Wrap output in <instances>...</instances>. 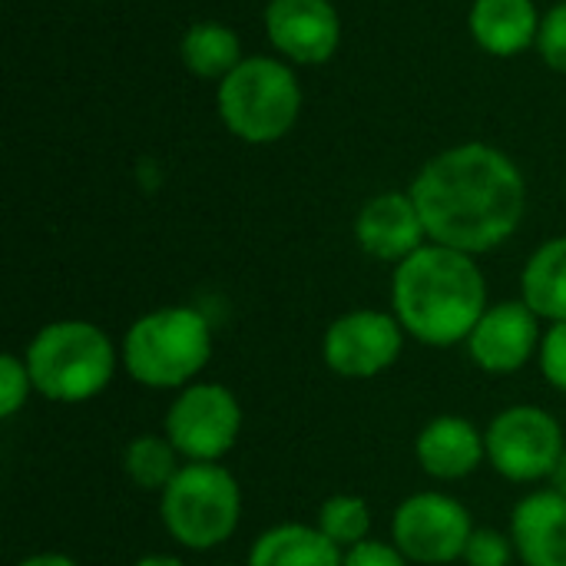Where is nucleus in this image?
<instances>
[{"label":"nucleus","instance_id":"obj_1","mask_svg":"<svg viewBox=\"0 0 566 566\" xmlns=\"http://www.w3.org/2000/svg\"><path fill=\"white\" fill-rule=\"evenodd\" d=\"M428 242L484 255L504 245L527 209V182L517 163L488 143H461L424 163L411 182Z\"/></svg>","mask_w":566,"mask_h":566},{"label":"nucleus","instance_id":"obj_2","mask_svg":"<svg viewBox=\"0 0 566 566\" xmlns=\"http://www.w3.org/2000/svg\"><path fill=\"white\" fill-rule=\"evenodd\" d=\"M391 312L405 335L428 348L471 338L488 312V282L474 255L428 242L391 275Z\"/></svg>","mask_w":566,"mask_h":566},{"label":"nucleus","instance_id":"obj_3","mask_svg":"<svg viewBox=\"0 0 566 566\" xmlns=\"http://www.w3.org/2000/svg\"><path fill=\"white\" fill-rule=\"evenodd\" d=\"M212 325L192 305H163L139 315L123 342V371L149 391H182L212 361Z\"/></svg>","mask_w":566,"mask_h":566},{"label":"nucleus","instance_id":"obj_4","mask_svg":"<svg viewBox=\"0 0 566 566\" xmlns=\"http://www.w3.org/2000/svg\"><path fill=\"white\" fill-rule=\"evenodd\" d=\"M33 391L53 405H83L103 395L116 375L119 348L86 318L46 322L23 352Z\"/></svg>","mask_w":566,"mask_h":566},{"label":"nucleus","instance_id":"obj_5","mask_svg":"<svg viewBox=\"0 0 566 566\" xmlns=\"http://www.w3.org/2000/svg\"><path fill=\"white\" fill-rule=\"evenodd\" d=\"M216 103L235 139L262 146L292 133L302 113V86L285 60L245 56L219 83Z\"/></svg>","mask_w":566,"mask_h":566},{"label":"nucleus","instance_id":"obj_6","mask_svg":"<svg viewBox=\"0 0 566 566\" xmlns=\"http://www.w3.org/2000/svg\"><path fill=\"white\" fill-rule=\"evenodd\" d=\"M159 517L179 547L192 554L216 551L239 531L242 488L222 464H182L159 494Z\"/></svg>","mask_w":566,"mask_h":566},{"label":"nucleus","instance_id":"obj_7","mask_svg":"<svg viewBox=\"0 0 566 566\" xmlns=\"http://www.w3.org/2000/svg\"><path fill=\"white\" fill-rule=\"evenodd\" d=\"M163 434L186 464H222L242 434V405L219 381H192L176 391L163 418Z\"/></svg>","mask_w":566,"mask_h":566},{"label":"nucleus","instance_id":"obj_8","mask_svg":"<svg viewBox=\"0 0 566 566\" xmlns=\"http://www.w3.org/2000/svg\"><path fill=\"white\" fill-rule=\"evenodd\" d=\"M488 464L511 484L551 481L566 451L560 421L537 405H511L484 428Z\"/></svg>","mask_w":566,"mask_h":566},{"label":"nucleus","instance_id":"obj_9","mask_svg":"<svg viewBox=\"0 0 566 566\" xmlns=\"http://www.w3.org/2000/svg\"><path fill=\"white\" fill-rule=\"evenodd\" d=\"M474 531L471 511L441 491L411 494L391 514V544L415 566H448L461 560Z\"/></svg>","mask_w":566,"mask_h":566},{"label":"nucleus","instance_id":"obj_10","mask_svg":"<svg viewBox=\"0 0 566 566\" xmlns=\"http://www.w3.org/2000/svg\"><path fill=\"white\" fill-rule=\"evenodd\" d=\"M405 328L395 312L355 308L338 315L322 335V358L332 375L345 381H368L398 365Z\"/></svg>","mask_w":566,"mask_h":566},{"label":"nucleus","instance_id":"obj_11","mask_svg":"<svg viewBox=\"0 0 566 566\" xmlns=\"http://www.w3.org/2000/svg\"><path fill=\"white\" fill-rule=\"evenodd\" d=\"M544 328L524 298L488 305L468 345L471 361L488 375H514L541 355Z\"/></svg>","mask_w":566,"mask_h":566},{"label":"nucleus","instance_id":"obj_12","mask_svg":"<svg viewBox=\"0 0 566 566\" xmlns=\"http://www.w3.org/2000/svg\"><path fill=\"white\" fill-rule=\"evenodd\" d=\"M265 33L285 60L318 66L342 43V17L332 0H269Z\"/></svg>","mask_w":566,"mask_h":566},{"label":"nucleus","instance_id":"obj_13","mask_svg":"<svg viewBox=\"0 0 566 566\" xmlns=\"http://www.w3.org/2000/svg\"><path fill=\"white\" fill-rule=\"evenodd\" d=\"M355 239L365 255L378 262L401 265L421 245H428V232L411 192H381L358 209Z\"/></svg>","mask_w":566,"mask_h":566},{"label":"nucleus","instance_id":"obj_14","mask_svg":"<svg viewBox=\"0 0 566 566\" xmlns=\"http://www.w3.org/2000/svg\"><path fill=\"white\" fill-rule=\"evenodd\" d=\"M415 461L434 481H464L488 464L484 431L461 415H438L418 431Z\"/></svg>","mask_w":566,"mask_h":566},{"label":"nucleus","instance_id":"obj_15","mask_svg":"<svg viewBox=\"0 0 566 566\" xmlns=\"http://www.w3.org/2000/svg\"><path fill=\"white\" fill-rule=\"evenodd\" d=\"M507 534L524 566H566V497L554 488L524 494Z\"/></svg>","mask_w":566,"mask_h":566},{"label":"nucleus","instance_id":"obj_16","mask_svg":"<svg viewBox=\"0 0 566 566\" xmlns=\"http://www.w3.org/2000/svg\"><path fill=\"white\" fill-rule=\"evenodd\" d=\"M541 13L534 0H474L468 30L491 56H517L541 36Z\"/></svg>","mask_w":566,"mask_h":566},{"label":"nucleus","instance_id":"obj_17","mask_svg":"<svg viewBox=\"0 0 566 566\" xmlns=\"http://www.w3.org/2000/svg\"><path fill=\"white\" fill-rule=\"evenodd\" d=\"M345 551L335 547L315 524H275L262 531L245 566H342Z\"/></svg>","mask_w":566,"mask_h":566},{"label":"nucleus","instance_id":"obj_18","mask_svg":"<svg viewBox=\"0 0 566 566\" xmlns=\"http://www.w3.org/2000/svg\"><path fill=\"white\" fill-rule=\"evenodd\" d=\"M521 298L541 322H566V235L547 239L521 272Z\"/></svg>","mask_w":566,"mask_h":566},{"label":"nucleus","instance_id":"obj_19","mask_svg":"<svg viewBox=\"0 0 566 566\" xmlns=\"http://www.w3.org/2000/svg\"><path fill=\"white\" fill-rule=\"evenodd\" d=\"M179 56L186 70L199 80H216L222 83L245 56H242V40L232 27L219 20H199L182 33Z\"/></svg>","mask_w":566,"mask_h":566},{"label":"nucleus","instance_id":"obj_20","mask_svg":"<svg viewBox=\"0 0 566 566\" xmlns=\"http://www.w3.org/2000/svg\"><path fill=\"white\" fill-rule=\"evenodd\" d=\"M119 464L133 488H139L146 494H163L172 484V478L182 471L186 461L166 434H139L123 448Z\"/></svg>","mask_w":566,"mask_h":566},{"label":"nucleus","instance_id":"obj_21","mask_svg":"<svg viewBox=\"0 0 566 566\" xmlns=\"http://www.w3.org/2000/svg\"><path fill=\"white\" fill-rule=\"evenodd\" d=\"M315 527L342 551L371 541V507L358 494H332L315 514Z\"/></svg>","mask_w":566,"mask_h":566},{"label":"nucleus","instance_id":"obj_22","mask_svg":"<svg viewBox=\"0 0 566 566\" xmlns=\"http://www.w3.org/2000/svg\"><path fill=\"white\" fill-rule=\"evenodd\" d=\"M30 395H33V381H30L23 355H13V352L0 355V418L3 421L17 418Z\"/></svg>","mask_w":566,"mask_h":566},{"label":"nucleus","instance_id":"obj_23","mask_svg":"<svg viewBox=\"0 0 566 566\" xmlns=\"http://www.w3.org/2000/svg\"><path fill=\"white\" fill-rule=\"evenodd\" d=\"M468 566H511L517 560L514 541L504 531L494 527H478L468 541V551L461 557Z\"/></svg>","mask_w":566,"mask_h":566},{"label":"nucleus","instance_id":"obj_24","mask_svg":"<svg viewBox=\"0 0 566 566\" xmlns=\"http://www.w3.org/2000/svg\"><path fill=\"white\" fill-rule=\"evenodd\" d=\"M541 375L544 381L566 395V322H554L544 328V342H541V355H537Z\"/></svg>","mask_w":566,"mask_h":566},{"label":"nucleus","instance_id":"obj_25","mask_svg":"<svg viewBox=\"0 0 566 566\" xmlns=\"http://www.w3.org/2000/svg\"><path fill=\"white\" fill-rule=\"evenodd\" d=\"M537 50L544 56V63L557 73H566V0L557 7H551L541 20V36H537Z\"/></svg>","mask_w":566,"mask_h":566},{"label":"nucleus","instance_id":"obj_26","mask_svg":"<svg viewBox=\"0 0 566 566\" xmlns=\"http://www.w3.org/2000/svg\"><path fill=\"white\" fill-rule=\"evenodd\" d=\"M342 566H415L391 541H365L352 551H345Z\"/></svg>","mask_w":566,"mask_h":566},{"label":"nucleus","instance_id":"obj_27","mask_svg":"<svg viewBox=\"0 0 566 566\" xmlns=\"http://www.w3.org/2000/svg\"><path fill=\"white\" fill-rule=\"evenodd\" d=\"M17 566H80L73 557H66V554H30V557H23Z\"/></svg>","mask_w":566,"mask_h":566},{"label":"nucleus","instance_id":"obj_28","mask_svg":"<svg viewBox=\"0 0 566 566\" xmlns=\"http://www.w3.org/2000/svg\"><path fill=\"white\" fill-rule=\"evenodd\" d=\"M133 566H189L182 557H172V554H146L139 557Z\"/></svg>","mask_w":566,"mask_h":566},{"label":"nucleus","instance_id":"obj_29","mask_svg":"<svg viewBox=\"0 0 566 566\" xmlns=\"http://www.w3.org/2000/svg\"><path fill=\"white\" fill-rule=\"evenodd\" d=\"M547 488H554L557 494H564L566 497V451L560 454V461H557V468H554V474H551Z\"/></svg>","mask_w":566,"mask_h":566},{"label":"nucleus","instance_id":"obj_30","mask_svg":"<svg viewBox=\"0 0 566 566\" xmlns=\"http://www.w3.org/2000/svg\"><path fill=\"white\" fill-rule=\"evenodd\" d=\"M226 566H229V564H226Z\"/></svg>","mask_w":566,"mask_h":566}]
</instances>
